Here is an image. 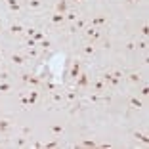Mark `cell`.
I'll return each mask as SVG.
<instances>
[{
	"label": "cell",
	"mask_w": 149,
	"mask_h": 149,
	"mask_svg": "<svg viewBox=\"0 0 149 149\" xmlns=\"http://www.w3.org/2000/svg\"><path fill=\"white\" fill-rule=\"evenodd\" d=\"M126 2H128V4H136L138 0H126Z\"/></svg>",
	"instance_id": "obj_44"
},
{
	"label": "cell",
	"mask_w": 149,
	"mask_h": 149,
	"mask_svg": "<svg viewBox=\"0 0 149 149\" xmlns=\"http://www.w3.org/2000/svg\"><path fill=\"white\" fill-rule=\"evenodd\" d=\"M36 31H38V29H35V27H29V29H25V35H27V38H33Z\"/></svg>",
	"instance_id": "obj_28"
},
{
	"label": "cell",
	"mask_w": 149,
	"mask_h": 149,
	"mask_svg": "<svg viewBox=\"0 0 149 149\" xmlns=\"http://www.w3.org/2000/svg\"><path fill=\"white\" fill-rule=\"evenodd\" d=\"M36 100H38V92H31V96H29V105H33Z\"/></svg>",
	"instance_id": "obj_30"
},
{
	"label": "cell",
	"mask_w": 149,
	"mask_h": 149,
	"mask_svg": "<svg viewBox=\"0 0 149 149\" xmlns=\"http://www.w3.org/2000/svg\"><path fill=\"white\" fill-rule=\"evenodd\" d=\"M21 80L25 84H31V86H35V88H38L40 84H42V79L40 77H35V74H29V73H23L21 74Z\"/></svg>",
	"instance_id": "obj_2"
},
{
	"label": "cell",
	"mask_w": 149,
	"mask_h": 149,
	"mask_svg": "<svg viewBox=\"0 0 149 149\" xmlns=\"http://www.w3.org/2000/svg\"><path fill=\"white\" fill-rule=\"evenodd\" d=\"M10 61H12L13 65H23V63L27 61V56H23V54H12Z\"/></svg>",
	"instance_id": "obj_9"
},
{
	"label": "cell",
	"mask_w": 149,
	"mask_h": 149,
	"mask_svg": "<svg viewBox=\"0 0 149 149\" xmlns=\"http://www.w3.org/2000/svg\"><path fill=\"white\" fill-rule=\"evenodd\" d=\"M10 128H12V123L6 120V118H0V134H6Z\"/></svg>",
	"instance_id": "obj_15"
},
{
	"label": "cell",
	"mask_w": 149,
	"mask_h": 149,
	"mask_svg": "<svg viewBox=\"0 0 149 149\" xmlns=\"http://www.w3.org/2000/svg\"><path fill=\"white\" fill-rule=\"evenodd\" d=\"M67 10H69V0H59L56 4V12H59V13H65Z\"/></svg>",
	"instance_id": "obj_11"
},
{
	"label": "cell",
	"mask_w": 149,
	"mask_h": 149,
	"mask_svg": "<svg viewBox=\"0 0 149 149\" xmlns=\"http://www.w3.org/2000/svg\"><path fill=\"white\" fill-rule=\"evenodd\" d=\"M80 73H82V63H80L79 61V59H74V61H73V65H71V71H69V77H71V79H77V77H79V74Z\"/></svg>",
	"instance_id": "obj_4"
},
{
	"label": "cell",
	"mask_w": 149,
	"mask_h": 149,
	"mask_svg": "<svg viewBox=\"0 0 149 149\" xmlns=\"http://www.w3.org/2000/svg\"><path fill=\"white\" fill-rule=\"evenodd\" d=\"M111 79H113V74H111V73H105L103 77H101V80H103L105 84H109V82H111Z\"/></svg>",
	"instance_id": "obj_36"
},
{
	"label": "cell",
	"mask_w": 149,
	"mask_h": 149,
	"mask_svg": "<svg viewBox=\"0 0 149 149\" xmlns=\"http://www.w3.org/2000/svg\"><path fill=\"white\" fill-rule=\"evenodd\" d=\"M134 138H136V140H140V141H143V143H147V141H149L147 134H143V132H134Z\"/></svg>",
	"instance_id": "obj_23"
},
{
	"label": "cell",
	"mask_w": 149,
	"mask_h": 149,
	"mask_svg": "<svg viewBox=\"0 0 149 149\" xmlns=\"http://www.w3.org/2000/svg\"><path fill=\"white\" fill-rule=\"evenodd\" d=\"M21 134H23V136H31V134H33V130H31L29 126H25V128H21Z\"/></svg>",
	"instance_id": "obj_39"
},
{
	"label": "cell",
	"mask_w": 149,
	"mask_h": 149,
	"mask_svg": "<svg viewBox=\"0 0 149 149\" xmlns=\"http://www.w3.org/2000/svg\"><path fill=\"white\" fill-rule=\"evenodd\" d=\"M0 33H2V29H0Z\"/></svg>",
	"instance_id": "obj_45"
},
{
	"label": "cell",
	"mask_w": 149,
	"mask_h": 149,
	"mask_svg": "<svg viewBox=\"0 0 149 149\" xmlns=\"http://www.w3.org/2000/svg\"><path fill=\"white\" fill-rule=\"evenodd\" d=\"M27 145V136H21L15 140V147H25Z\"/></svg>",
	"instance_id": "obj_26"
},
{
	"label": "cell",
	"mask_w": 149,
	"mask_h": 149,
	"mask_svg": "<svg viewBox=\"0 0 149 149\" xmlns=\"http://www.w3.org/2000/svg\"><path fill=\"white\" fill-rule=\"evenodd\" d=\"M71 2H73V4H80V2H82V0H71Z\"/></svg>",
	"instance_id": "obj_43"
},
{
	"label": "cell",
	"mask_w": 149,
	"mask_h": 149,
	"mask_svg": "<svg viewBox=\"0 0 149 149\" xmlns=\"http://www.w3.org/2000/svg\"><path fill=\"white\" fill-rule=\"evenodd\" d=\"M92 27H101V25H105L107 23V17L105 15H97V17H92Z\"/></svg>",
	"instance_id": "obj_14"
},
{
	"label": "cell",
	"mask_w": 149,
	"mask_h": 149,
	"mask_svg": "<svg viewBox=\"0 0 149 149\" xmlns=\"http://www.w3.org/2000/svg\"><path fill=\"white\" fill-rule=\"evenodd\" d=\"M38 46H40V48H44V50H48L50 46H52V40H50V38H42L38 42Z\"/></svg>",
	"instance_id": "obj_25"
},
{
	"label": "cell",
	"mask_w": 149,
	"mask_h": 149,
	"mask_svg": "<svg viewBox=\"0 0 149 149\" xmlns=\"http://www.w3.org/2000/svg\"><path fill=\"white\" fill-rule=\"evenodd\" d=\"M84 35L94 44V42H97V40H101V29H97V27H88V29H84Z\"/></svg>",
	"instance_id": "obj_1"
},
{
	"label": "cell",
	"mask_w": 149,
	"mask_h": 149,
	"mask_svg": "<svg viewBox=\"0 0 149 149\" xmlns=\"http://www.w3.org/2000/svg\"><path fill=\"white\" fill-rule=\"evenodd\" d=\"M124 48H126V52H134L136 50V40H128Z\"/></svg>",
	"instance_id": "obj_27"
},
{
	"label": "cell",
	"mask_w": 149,
	"mask_h": 149,
	"mask_svg": "<svg viewBox=\"0 0 149 149\" xmlns=\"http://www.w3.org/2000/svg\"><path fill=\"white\" fill-rule=\"evenodd\" d=\"M63 15H65V21H69V23H74L77 19H79V13H77V10H67Z\"/></svg>",
	"instance_id": "obj_10"
},
{
	"label": "cell",
	"mask_w": 149,
	"mask_h": 149,
	"mask_svg": "<svg viewBox=\"0 0 149 149\" xmlns=\"http://www.w3.org/2000/svg\"><path fill=\"white\" fill-rule=\"evenodd\" d=\"M140 33H141V36H147V33H149V27H147V23H143V25L140 27Z\"/></svg>",
	"instance_id": "obj_35"
},
{
	"label": "cell",
	"mask_w": 149,
	"mask_h": 149,
	"mask_svg": "<svg viewBox=\"0 0 149 149\" xmlns=\"http://www.w3.org/2000/svg\"><path fill=\"white\" fill-rule=\"evenodd\" d=\"M50 132H52L54 136H61L63 132H65V128H63L61 124H52V126H50Z\"/></svg>",
	"instance_id": "obj_16"
},
{
	"label": "cell",
	"mask_w": 149,
	"mask_h": 149,
	"mask_svg": "<svg viewBox=\"0 0 149 149\" xmlns=\"http://www.w3.org/2000/svg\"><path fill=\"white\" fill-rule=\"evenodd\" d=\"M33 38H35V40H36V42H40V40H42V38H44V33H40V31H36V33H35V36H33Z\"/></svg>",
	"instance_id": "obj_38"
},
{
	"label": "cell",
	"mask_w": 149,
	"mask_h": 149,
	"mask_svg": "<svg viewBox=\"0 0 149 149\" xmlns=\"http://www.w3.org/2000/svg\"><path fill=\"white\" fill-rule=\"evenodd\" d=\"M33 147H36V149H38V147H44V143H40V141H35V143H33Z\"/></svg>",
	"instance_id": "obj_42"
},
{
	"label": "cell",
	"mask_w": 149,
	"mask_h": 149,
	"mask_svg": "<svg viewBox=\"0 0 149 149\" xmlns=\"http://www.w3.org/2000/svg\"><path fill=\"white\" fill-rule=\"evenodd\" d=\"M10 90H12V84L6 80H0V94H8Z\"/></svg>",
	"instance_id": "obj_20"
},
{
	"label": "cell",
	"mask_w": 149,
	"mask_h": 149,
	"mask_svg": "<svg viewBox=\"0 0 149 149\" xmlns=\"http://www.w3.org/2000/svg\"><path fill=\"white\" fill-rule=\"evenodd\" d=\"M140 96H141V97H147V96H149V88H147V84H143V86L140 88Z\"/></svg>",
	"instance_id": "obj_29"
},
{
	"label": "cell",
	"mask_w": 149,
	"mask_h": 149,
	"mask_svg": "<svg viewBox=\"0 0 149 149\" xmlns=\"http://www.w3.org/2000/svg\"><path fill=\"white\" fill-rule=\"evenodd\" d=\"M63 97H67V101H74L77 100V88H73V90H69V92L65 94Z\"/></svg>",
	"instance_id": "obj_24"
},
{
	"label": "cell",
	"mask_w": 149,
	"mask_h": 149,
	"mask_svg": "<svg viewBox=\"0 0 149 149\" xmlns=\"http://www.w3.org/2000/svg\"><path fill=\"white\" fill-rule=\"evenodd\" d=\"M128 105H130L132 109H143V100H141V97H138V96H130Z\"/></svg>",
	"instance_id": "obj_7"
},
{
	"label": "cell",
	"mask_w": 149,
	"mask_h": 149,
	"mask_svg": "<svg viewBox=\"0 0 149 149\" xmlns=\"http://www.w3.org/2000/svg\"><path fill=\"white\" fill-rule=\"evenodd\" d=\"M82 54H84V56H94V54H96V48H94V44H92V42L86 44V46L82 48Z\"/></svg>",
	"instance_id": "obj_18"
},
{
	"label": "cell",
	"mask_w": 149,
	"mask_h": 149,
	"mask_svg": "<svg viewBox=\"0 0 149 149\" xmlns=\"http://www.w3.org/2000/svg\"><path fill=\"white\" fill-rule=\"evenodd\" d=\"M88 84H90V79H88L86 73H80L79 77L74 79V86H77V88H86Z\"/></svg>",
	"instance_id": "obj_6"
},
{
	"label": "cell",
	"mask_w": 149,
	"mask_h": 149,
	"mask_svg": "<svg viewBox=\"0 0 149 149\" xmlns=\"http://www.w3.org/2000/svg\"><path fill=\"white\" fill-rule=\"evenodd\" d=\"M52 101H54V103H61V101H63V94L54 90V92H52Z\"/></svg>",
	"instance_id": "obj_22"
},
{
	"label": "cell",
	"mask_w": 149,
	"mask_h": 149,
	"mask_svg": "<svg viewBox=\"0 0 149 149\" xmlns=\"http://www.w3.org/2000/svg\"><path fill=\"white\" fill-rule=\"evenodd\" d=\"M111 74H113L115 79H118V80H120V79L124 77V74H123V71H120V69H115V71H111Z\"/></svg>",
	"instance_id": "obj_32"
},
{
	"label": "cell",
	"mask_w": 149,
	"mask_h": 149,
	"mask_svg": "<svg viewBox=\"0 0 149 149\" xmlns=\"http://www.w3.org/2000/svg\"><path fill=\"white\" fill-rule=\"evenodd\" d=\"M44 147H57V141H50V143H44Z\"/></svg>",
	"instance_id": "obj_41"
},
{
	"label": "cell",
	"mask_w": 149,
	"mask_h": 149,
	"mask_svg": "<svg viewBox=\"0 0 149 149\" xmlns=\"http://www.w3.org/2000/svg\"><path fill=\"white\" fill-rule=\"evenodd\" d=\"M82 147H96V141H94V140H84Z\"/></svg>",
	"instance_id": "obj_34"
},
{
	"label": "cell",
	"mask_w": 149,
	"mask_h": 149,
	"mask_svg": "<svg viewBox=\"0 0 149 149\" xmlns=\"http://www.w3.org/2000/svg\"><path fill=\"white\" fill-rule=\"evenodd\" d=\"M38 57V50L36 48H27V59H36Z\"/></svg>",
	"instance_id": "obj_21"
},
{
	"label": "cell",
	"mask_w": 149,
	"mask_h": 149,
	"mask_svg": "<svg viewBox=\"0 0 149 149\" xmlns=\"http://www.w3.org/2000/svg\"><path fill=\"white\" fill-rule=\"evenodd\" d=\"M86 25H88V21L84 17H79L77 21L73 23V25L69 27V33H77V31H84L86 29Z\"/></svg>",
	"instance_id": "obj_3"
},
{
	"label": "cell",
	"mask_w": 149,
	"mask_h": 149,
	"mask_svg": "<svg viewBox=\"0 0 149 149\" xmlns=\"http://www.w3.org/2000/svg\"><path fill=\"white\" fill-rule=\"evenodd\" d=\"M90 88H92V92H96V94H103L107 86H105V82H103L101 79H96V80H92Z\"/></svg>",
	"instance_id": "obj_5"
},
{
	"label": "cell",
	"mask_w": 149,
	"mask_h": 149,
	"mask_svg": "<svg viewBox=\"0 0 149 149\" xmlns=\"http://www.w3.org/2000/svg\"><path fill=\"white\" fill-rule=\"evenodd\" d=\"M27 6L31 10H38V8H42V0H27Z\"/></svg>",
	"instance_id": "obj_19"
},
{
	"label": "cell",
	"mask_w": 149,
	"mask_h": 149,
	"mask_svg": "<svg viewBox=\"0 0 149 149\" xmlns=\"http://www.w3.org/2000/svg\"><path fill=\"white\" fill-rule=\"evenodd\" d=\"M50 21H52L54 25H59V23H63V21H65V15H63V13H59V12H56V13H52Z\"/></svg>",
	"instance_id": "obj_13"
},
{
	"label": "cell",
	"mask_w": 149,
	"mask_h": 149,
	"mask_svg": "<svg viewBox=\"0 0 149 149\" xmlns=\"http://www.w3.org/2000/svg\"><path fill=\"white\" fill-rule=\"evenodd\" d=\"M6 4H8V8L12 10V12H19V10H21L19 0H6Z\"/></svg>",
	"instance_id": "obj_17"
},
{
	"label": "cell",
	"mask_w": 149,
	"mask_h": 149,
	"mask_svg": "<svg viewBox=\"0 0 149 149\" xmlns=\"http://www.w3.org/2000/svg\"><path fill=\"white\" fill-rule=\"evenodd\" d=\"M36 46H38V42L35 38H27V48H36Z\"/></svg>",
	"instance_id": "obj_31"
},
{
	"label": "cell",
	"mask_w": 149,
	"mask_h": 149,
	"mask_svg": "<svg viewBox=\"0 0 149 149\" xmlns=\"http://www.w3.org/2000/svg\"><path fill=\"white\" fill-rule=\"evenodd\" d=\"M136 48H140V50H147V42H145V40H141V42H136Z\"/></svg>",
	"instance_id": "obj_37"
},
{
	"label": "cell",
	"mask_w": 149,
	"mask_h": 149,
	"mask_svg": "<svg viewBox=\"0 0 149 149\" xmlns=\"http://www.w3.org/2000/svg\"><path fill=\"white\" fill-rule=\"evenodd\" d=\"M46 88H48L50 92H54V90H56V84L54 82H46Z\"/></svg>",
	"instance_id": "obj_40"
},
{
	"label": "cell",
	"mask_w": 149,
	"mask_h": 149,
	"mask_svg": "<svg viewBox=\"0 0 149 149\" xmlns=\"http://www.w3.org/2000/svg\"><path fill=\"white\" fill-rule=\"evenodd\" d=\"M10 33L12 35H21V33H25V27L21 23H13V25H10Z\"/></svg>",
	"instance_id": "obj_12"
},
{
	"label": "cell",
	"mask_w": 149,
	"mask_h": 149,
	"mask_svg": "<svg viewBox=\"0 0 149 149\" xmlns=\"http://www.w3.org/2000/svg\"><path fill=\"white\" fill-rule=\"evenodd\" d=\"M126 80L130 84H136V86H138V84H141V80H143V79H141L140 73H136V71H134V73H128L126 74Z\"/></svg>",
	"instance_id": "obj_8"
},
{
	"label": "cell",
	"mask_w": 149,
	"mask_h": 149,
	"mask_svg": "<svg viewBox=\"0 0 149 149\" xmlns=\"http://www.w3.org/2000/svg\"><path fill=\"white\" fill-rule=\"evenodd\" d=\"M8 79H10V71L2 69V71H0V80H8Z\"/></svg>",
	"instance_id": "obj_33"
}]
</instances>
